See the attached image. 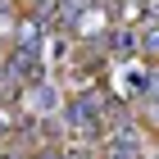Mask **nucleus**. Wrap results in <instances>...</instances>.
Here are the masks:
<instances>
[{"mask_svg":"<svg viewBox=\"0 0 159 159\" xmlns=\"http://www.w3.org/2000/svg\"><path fill=\"white\" fill-rule=\"evenodd\" d=\"M146 50H150V55H159V32H146Z\"/></svg>","mask_w":159,"mask_h":159,"instance_id":"nucleus-3","label":"nucleus"},{"mask_svg":"<svg viewBox=\"0 0 159 159\" xmlns=\"http://www.w3.org/2000/svg\"><path fill=\"white\" fill-rule=\"evenodd\" d=\"M73 123H96V100H77L73 105Z\"/></svg>","mask_w":159,"mask_h":159,"instance_id":"nucleus-1","label":"nucleus"},{"mask_svg":"<svg viewBox=\"0 0 159 159\" xmlns=\"http://www.w3.org/2000/svg\"><path fill=\"white\" fill-rule=\"evenodd\" d=\"M109 159H136V146H132V136H127V141H114V150H109Z\"/></svg>","mask_w":159,"mask_h":159,"instance_id":"nucleus-2","label":"nucleus"}]
</instances>
